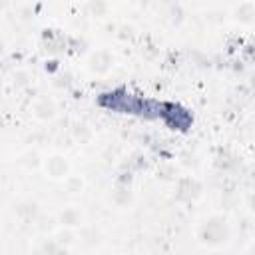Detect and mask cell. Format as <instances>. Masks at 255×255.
Segmentation results:
<instances>
[{
  "label": "cell",
  "mask_w": 255,
  "mask_h": 255,
  "mask_svg": "<svg viewBox=\"0 0 255 255\" xmlns=\"http://www.w3.org/2000/svg\"><path fill=\"white\" fill-rule=\"evenodd\" d=\"M197 239L203 245L217 247L229 239V225L223 215H209L197 227Z\"/></svg>",
  "instance_id": "6da1fadb"
},
{
  "label": "cell",
  "mask_w": 255,
  "mask_h": 255,
  "mask_svg": "<svg viewBox=\"0 0 255 255\" xmlns=\"http://www.w3.org/2000/svg\"><path fill=\"white\" fill-rule=\"evenodd\" d=\"M44 171L48 173L50 179H66L70 171V161L60 153H52L50 157L44 159Z\"/></svg>",
  "instance_id": "7a4b0ae2"
},
{
  "label": "cell",
  "mask_w": 255,
  "mask_h": 255,
  "mask_svg": "<svg viewBox=\"0 0 255 255\" xmlns=\"http://www.w3.org/2000/svg\"><path fill=\"white\" fill-rule=\"evenodd\" d=\"M112 66H114V56H112V52H108V50H104V48L92 52V56L88 58V68H90L92 74L102 76V74L110 72Z\"/></svg>",
  "instance_id": "3957f363"
},
{
  "label": "cell",
  "mask_w": 255,
  "mask_h": 255,
  "mask_svg": "<svg viewBox=\"0 0 255 255\" xmlns=\"http://www.w3.org/2000/svg\"><path fill=\"white\" fill-rule=\"evenodd\" d=\"M233 20L239 22V24H253L255 22V2L251 0H245L241 2L235 10H233Z\"/></svg>",
  "instance_id": "277c9868"
},
{
  "label": "cell",
  "mask_w": 255,
  "mask_h": 255,
  "mask_svg": "<svg viewBox=\"0 0 255 255\" xmlns=\"http://www.w3.org/2000/svg\"><path fill=\"white\" fill-rule=\"evenodd\" d=\"M34 116L38 118V120H52L54 116H56V104H54V100H50V98H38L36 102H34Z\"/></svg>",
  "instance_id": "5b68a950"
},
{
  "label": "cell",
  "mask_w": 255,
  "mask_h": 255,
  "mask_svg": "<svg viewBox=\"0 0 255 255\" xmlns=\"http://www.w3.org/2000/svg\"><path fill=\"white\" fill-rule=\"evenodd\" d=\"M80 221H82V211H80L78 207L70 205V207H64V209L60 211V223H62L64 227L80 225Z\"/></svg>",
  "instance_id": "8992f818"
},
{
  "label": "cell",
  "mask_w": 255,
  "mask_h": 255,
  "mask_svg": "<svg viewBox=\"0 0 255 255\" xmlns=\"http://www.w3.org/2000/svg\"><path fill=\"white\" fill-rule=\"evenodd\" d=\"M20 163L26 169H38L40 165H44V159H42V155L36 149H28V151H24L20 155Z\"/></svg>",
  "instance_id": "52a82bcc"
},
{
  "label": "cell",
  "mask_w": 255,
  "mask_h": 255,
  "mask_svg": "<svg viewBox=\"0 0 255 255\" xmlns=\"http://www.w3.org/2000/svg\"><path fill=\"white\" fill-rule=\"evenodd\" d=\"M66 185H68V191H72V193H76V191H80L82 189V179L80 177H66Z\"/></svg>",
  "instance_id": "ba28073f"
},
{
  "label": "cell",
  "mask_w": 255,
  "mask_h": 255,
  "mask_svg": "<svg viewBox=\"0 0 255 255\" xmlns=\"http://www.w3.org/2000/svg\"><path fill=\"white\" fill-rule=\"evenodd\" d=\"M106 0H90V10L98 16V14H104L106 12Z\"/></svg>",
  "instance_id": "9c48e42d"
},
{
  "label": "cell",
  "mask_w": 255,
  "mask_h": 255,
  "mask_svg": "<svg viewBox=\"0 0 255 255\" xmlns=\"http://www.w3.org/2000/svg\"><path fill=\"white\" fill-rule=\"evenodd\" d=\"M110 2H120V0H110Z\"/></svg>",
  "instance_id": "30bf717a"
}]
</instances>
